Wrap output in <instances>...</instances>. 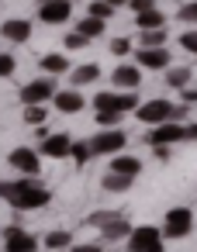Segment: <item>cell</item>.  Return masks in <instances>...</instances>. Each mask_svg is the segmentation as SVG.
Listing matches in <instances>:
<instances>
[{"label": "cell", "mask_w": 197, "mask_h": 252, "mask_svg": "<svg viewBox=\"0 0 197 252\" xmlns=\"http://www.w3.org/2000/svg\"><path fill=\"white\" fill-rule=\"evenodd\" d=\"M49 200H52V193H49V187L38 176H18V180H11L7 204L14 211H42Z\"/></svg>", "instance_id": "cell-1"}, {"label": "cell", "mask_w": 197, "mask_h": 252, "mask_svg": "<svg viewBox=\"0 0 197 252\" xmlns=\"http://www.w3.org/2000/svg\"><path fill=\"white\" fill-rule=\"evenodd\" d=\"M183 114H187V104H180V107H176V104H173V100H166V97H156V100H145V104H138V107H135V118H138L142 125H149V128H152V125H159V121H169V118H173V121H180Z\"/></svg>", "instance_id": "cell-2"}, {"label": "cell", "mask_w": 197, "mask_h": 252, "mask_svg": "<svg viewBox=\"0 0 197 252\" xmlns=\"http://www.w3.org/2000/svg\"><path fill=\"white\" fill-rule=\"evenodd\" d=\"M125 242H128V252H163V249H166V238H163V231H159L156 224H138V228H131Z\"/></svg>", "instance_id": "cell-3"}, {"label": "cell", "mask_w": 197, "mask_h": 252, "mask_svg": "<svg viewBox=\"0 0 197 252\" xmlns=\"http://www.w3.org/2000/svg\"><path fill=\"white\" fill-rule=\"evenodd\" d=\"M163 238H187L190 231H194V211L190 207H169L166 211V218H163Z\"/></svg>", "instance_id": "cell-4"}, {"label": "cell", "mask_w": 197, "mask_h": 252, "mask_svg": "<svg viewBox=\"0 0 197 252\" xmlns=\"http://www.w3.org/2000/svg\"><path fill=\"white\" fill-rule=\"evenodd\" d=\"M11 169L21 173V176H42V152L32 149V145H18L11 156H7Z\"/></svg>", "instance_id": "cell-5"}, {"label": "cell", "mask_w": 197, "mask_h": 252, "mask_svg": "<svg viewBox=\"0 0 197 252\" xmlns=\"http://www.w3.org/2000/svg\"><path fill=\"white\" fill-rule=\"evenodd\" d=\"M56 90H59V87H56V76H38V80L25 83V87L18 90V97H21V104H49Z\"/></svg>", "instance_id": "cell-6"}, {"label": "cell", "mask_w": 197, "mask_h": 252, "mask_svg": "<svg viewBox=\"0 0 197 252\" xmlns=\"http://www.w3.org/2000/svg\"><path fill=\"white\" fill-rule=\"evenodd\" d=\"M173 59H169V49L166 45H138V52H135V66H142V73L145 69H152V73H159V69H166Z\"/></svg>", "instance_id": "cell-7"}, {"label": "cell", "mask_w": 197, "mask_h": 252, "mask_svg": "<svg viewBox=\"0 0 197 252\" xmlns=\"http://www.w3.org/2000/svg\"><path fill=\"white\" fill-rule=\"evenodd\" d=\"M125 131L121 128H100L94 138H90V149H94V156H114V152H121L125 149Z\"/></svg>", "instance_id": "cell-8"}, {"label": "cell", "mask_w": 197, "mask_h": 252, "mask_svg": "<svg viewBox=\"0 0 197 252\" xmlns=\"http://www.w3.org/2000/svg\"><path fill=\"white\" fill-rule=\"evenodd\" d=\"M145 142H149V145H180V142H183V125L173 121V118H169V121H159V125L149 128Z\"/></svg>", "instance_id": "cell-9"}, {"label": "cell", "mask_w": 197, "mask_h": 252, "mask_svg": "<svg viewBox=\"0 0 197 252\" xmlns=\"http://www.w3.org/2000/svg\"><path fill=\"white\" fill-rule=\"evenodd\" d=\"M4 252H38V238L21 224H11L4 228Z\"/></svg>", "instance_id": "cell-10"}, {"label": "cell", "mask_w": 197, "mask_h": 252, "mask_svg": "<svg viewBox=\"0 0 197 252\" xmlns=\"http://www.w3.org/2000/svg\"><path fill=\"white\" fill-rule=\"evenodd\" d=\"M69 18H73L69 0H45V4H38V21L42 25H66Z\"/></svg>", "instance_id": "cell-11"}, {"label": "cell", "mask_w": 197, "mask_h": 252, "mask_svg": "<svg viewBox=\"0 0 197 252\" xmlns=\"http://www.w3.org/2000/svg\"><path fill=\"white\" fill-rule=\"evenodd\" d=\"M69 145H73V138L66 135V131H49V135H42V145H38V152L45 156V159H69Z\"/></svg>", "instance_id": "cell-12"}, {"label": "cell", "mask_w": 197, "mask_h": 252, "mask_svg": "<svg viewBox=\"0 0 197 252\" xmlns=\"http://www.w3.org/2000/svg\"><path fill=\"white\" fill-rule=\"evenodd\" d=\"M49 104H56V111H59V114H80L87 100H83L80 87H69V90H56Z\"/></svg>", "instance_id": "cell-13"}, {"label": "cell", "mask_w": 197, "mask_h": 252, "mask_svg": "<svg viewBox=\"0 0 197 252\" xmlns=\"http://www.w3.org/2000/svg\"><path fill=\"white\" fill-rule=\"evenodd\" d=\"M0 38H7V42H14V45H25V42L32 38V21H25V18L4 21V25H0Z\"/></svg>", "instance_id": "cell-14"}, {"label": "cell", "mask_w": 197, "mask_h": 252, "mask_svg": "<svg viewBox=\"0 0 197 252\" xmlns=\"http://www.w3.org/2000/svg\"><path fill=\"white\" fill-rule=\"evenodd\" d=\"M111 83L118 90H138L142 87V66H118L111 73Z\"/></svg>", "instance_id": "cell-15"}, {"label": "cell", "mask_w": 197, "mask_h": 252, "mask_svg": "<svg viewBox=\"0 0 197 252\" xmlns=\"http://www.w3.org/2000/svg\"><path fill=\"white\" fill-rule=\"evenodd\" d=\"M111 173H121V176H142V159L138 156H128V152H114L111 156Z\"/></svg>", "instance_id": "cell-16"}, {"label": "cell", "mask_w": 197, "mask_h": 252, "mask_svg": "<svg viewBox=\"0 0 197 252\" xmlns=\"http://www.w3.org/2000/svg\"><path fill=\"white\" fill-rule=\"evenodd\" d=\"M128 231H131V224L125 218H111L107 224H100V242L104 245H118V242L128 238Z\"/></svg>", "instance_id": "cell-17"}, {"label": "cell", "mask_w": 197, "mask_h": 252, "mask_svg": "<svg viewBox=\"0 0 197 252\" xmlns=\"http://www.w3.org/2000/svg\"><path fill=\"white\" fill-rule=\"evenodd\" d=\"M38 69H42L45 76H63V73H69V59H66L63 52H49V56L38 59Z\"/></svg>", "instance_id": "cell-18"}, {"label": "cell", "mask_w": 197, "mask_h": 252, "mask_svg": "<svg viewBox=\"0 0 197 252\" xmlns=\"http://www.w3.org/2000/svg\"><path fill=\"white\" fill-rule=\"evenodd\" d=\"M69 80H73V87H90V83H97L100 80V66L97 63H87V66H76V69H69Z\"/></svg>", "instance_id": "cell-19"}, {"label": "cell", "mask_w": 197, "mask_h": 252, "mask_svg": "<svg viewBox=\"0 0 197 252\" xmlns=\"http://www.w3.org/2000/svg\"><path fill=\"white\" fill-rule=\"evenodd\" d=\"M190 76H194L190 66H173V63L166 66V87H169V90H183V87L190 83Z\"/></svg>", "instance_id": "cell-20"}, {"label": "cell", "mask_w": 197, "mask_h": 252, "mask_svg": "<svg viewBox=\"0 0 197 252\" xmlns=\"http://www.w3.org/2000/svg\"><path fill=\"white\" fill-rule=\"evenodd\" d=\"M131 183H135L131 176H121V173H111V169L100 176V187H104L107 193H125V190H131Z\"/></svg>", "instance_id": "cell-21"}, {"label": "cell", "mask_w": 197, "mask_h": 252, "mask_svg": "<svg viewBox=\"0 0 197 252\" xmlns=\"http://www.w3.org/2000/svg\"><path fill=\"white\" fill-rule=\"evenodd\" d=\"M135 25H138V32L142 28H166V14L156 11V7H149V11H138L135 14Z\"/></svg>", "instance_id": "cell-22"}, {"label": "cell", "mask_w": 197, "mask_h": 252, "mask_svg": "<svg viewBox=\"0 0 197 252\" xmlns=\"http://www.w3.org/2000/svg\"><path fill=\"white\" fill-rule=\"evenodd\" d=\"M104 28H107V21H100V18H94V14H87V18L76 25V32H80L83 38H90V42H94V38H100V35H104Z\"/></svg>", "instance_id": "cell-23"}, {"label": "cell", "mask_w": 197, "mask_h": 252, "mask_svg": "<svg viewBox=\"0 0 197 252\" xmlns=\"http://www.w3.org/2000/svg\"><path fill=\"white\" fill-rule=\"evenodd\" d=\"M42 245H45L49 252H59V249H69V245H73V231H63V228H56V231H49V235L42 238Z\"/></svg>", "instance_id": "cell-24"}, {"label": "cell", "mask_w": 197, "mask_h": 252, "mask_svg": "<svg viewBox=\"0 0 197 252\" xmlns=\"http://www.w3.org/2000/svg\"><path fill=\"white\" fill-rule=\"evenodd\" d=\"M69 159H73L76 166H87V162L94 159V149H90V138H76V142L69 145Z\"/></svg>", "instance_id": "cell-25"}, {"label": "cell", "mask_w": 197, "mask_h": 252, "mask_svg": "<svg viewBox=\"0 0 197 252\" xmlns=\"http://www.w3.org/2000/svg\"><path fill=\"white\" fill-rule=\"evenodd\" d=\"M166 28H142L138 32V45H166Z\"/></svg>", "instance_id": "cell-26"}, {"label": "cell", "mask_w": 197, "mask_h": 252, "mask_svg": "<svg viewBox=\"0 0 197 252\" xmlns=\"http://www.w3.org/2000/svg\"><path fill=\"white\" fill-rule=\"evenodd\" d=\"M45 118H49L45 104H25V121H28V125L42 128V125H45Z\"/></svg>", "instance_id": "cell-27"}, {"label": "cell", "mask_w": 197, "mask_h": 252, "mask_svg": "<svg viewBox=\"0 0 197 252\" xmlns=\"http://www.w3.org/2000/svg\"><path fill=\"white\" fill-rule=\"evenodd\" d=\"M135 107H138V94H135V90H121V94H118V111H121V114H131Z\"/></svg>", "instance_id": "cell-28"}, {"label": "cell", "mask_w": 197, "mask_h": 252, "mask_svg": "<svg viewBox=\"0 0 197 252\" xmlns=\"http://www.w3.org/2000/svg\"><path fill=\"white\" fill-rule=\"evenodd\" d=\"M94 111H118V94H97L94 97Z\"/></svg>", "instance_id": "cell-29"}, {"label": "cell", "mask_w": 197, "mask_h": 252, "mask_svg": "<svg viewBox=\"0 0 197 252\" xmlns=\"http://www.w3.org/2000/svg\"><path fill=\"white\" fill-rule=\"evenodd\" d=\"M87 14H94V18H100V21H107V18L114 14V7L107 4V0H90V7H87Z\"/></svg>", "instance_id": "cell-30"}, {"label": "cell", "mask_w": 197, "mask_h": 252, "mask_svg": "<svg viewBox=\"0 0 197 252\" xmlns=\"http://www.w3.org/2000/svg\"><path fill=\"white\" fill-rule=\"evenodd\" d=\"M176 18H180L183 25H190V28H197V0H190V4H183V7L176 11Z\"/></svg>", "instance_id": "cell-31"}, {"label": "cell", "mask_w": 197, "mask_h": 252, "mask_svg": "<svg viewBox=\"0 0 197 252\" xmlns=\"http://www.w3.org/2000/svg\"><path fill=\"white\" fill-rule=\"evenodd\" d=\"M121 118H125L121 111H97V118H94V121H97L100 128H118V121H121Z\"/></svg>", "instance_id": "cell-32"}, {"label": "cell", "mask_w": 197, "mask_h": 252, "mask_svg": "<svg viewBox=\"0 0 197 252\" xmlns=\"http://www.w3.org/2000/svg\"><path fill=\"white\" fill-rule=\"evenodd\" d=\"M14 69H18V59H14L11 52H0V80L14 76Z\"/></svg>", "instance_id": "cell-33"}, {"label": "cell", "mask_w": 197, "mask_h": 252, "mask_svg": "<svg viewBox=\"0 0 197 252\" xmlns=\"http://www.w3.org/2000/svg\"><path fill=\"white\" fill-rule=\"evenodd\" d=\"M180 49L190 52V56H197V28H187V32L180 35Z\"/></svg>", "instance_id": "cell-34"}, {"label": "cell", "mask_w": 197, "mask_h": 252, "mask_svg": "<svg viewBox=\"0 0 197 252\" xmlns=\"http://www.w3.org/2000/svg\"><path fill=\"white\" fill-rule=\"evenodd\" d=\"M128 52H131V38H111V56L125 59Z\"/></svg>", "instance_id": "cell-35"}, {"label": "cell", "mask_w": 197, "mask_h": 252, "mask_svg": "<svg viewBox=\"0 0 197 252\" xmlns=\"http://www.w3.org/2000/svg\"><path fill=\"white\" fill-rule=\"evenodd\" d=\"M69 252H104V242H73Z\"/></svg>", "instance_id": "cell-36"}, {"label": "cell", "mask_w": 197, "mask_h": 252, "mask_svg": "<svg viewBox=\"0 0 197 252\" xmlns=\"http://www.w3.org/2000/svg\"><path fill=\"white\" fill-rule=\"evenodd\" d=\"M83 45H90V38H83L80 32H73V35H66V49H69V52H76V49H83Z\"/></svg>", "instance_id": "cell-37"}, {"label": "cell", "mask_w": 197, "mask_h": 252, "mask_svg": "<svg viewBox=\"0 0 197 252\" xmlns=\"http://www.w3.org/2000/svg\"><path fill=\"white\" fill-rule=\"evenodd\" d=\"M111 218H118V214H114V211H97V214H90V218H87V221H90V224H94V228H100V224H107V221H111Z\"/></svg>", "instance_id": "cell-38"}, {"label": "cell", "mask_w": 197, "mask_h": 252, "mask_svg": "<svg viewBox=\"0 0 197 252\" xmlns=\"http://www.w3.org/2000/svg\"><path fill=\"white\" fill-rule=\"evenodd\" d=\"M125 7H131V11L138 14V11H149V7H156V0H128Z\"/></svg>", "instance_id": "cell-39"}, {"label": "cell", "mask_w": 197, "mask_h": 252, "mask_svg": "<svg viewBox=\"0 0 197 252\" xmlns=\"http://www.w3.org/2000/svg\"><path fill=\"white\" fill-rule=\"evenodd\" d=\"M180 97H183V104H187V107H190V104H197V87H190V83H187V87L180 90Z\"/></svg>", "instance_id": "cell-40"}, {"label": "cell", "mask_w": 197, "mask_h": 252, "mask_svg": "<svg viewBox=\"0 0 197 252\" xmlns=\"http://www.w3.org/2000/svg\"><path fill=\"white\" fill-rule=\"evenodd\" d=\"M183 142H197V125H183Z\"/></svg>", "instance_id": "cell-41"}, {"label": "cell", "mask_w": 197, "mask_h": 252, "mask_svg": "<svg viewBox=\"0 0 197 252\" xmlns=\"http://www.w3.org/2000/svg\"><path fill=\"white\" fill-rule=\"evenodd\" d=\"M152 149H156V159H159V162L169 159V145H152Z\"/></svg>", "instance_id": "cell-42"}, {"label": "cell", "mask_w": 197, "mask_h": 252, "mask_svg": "<svg viewBox=\"0 0 197 252\" xmlns=\"http://www.w3.org/2000/svg\"><path fill=\"white\" fill-rule=\"evenodd\" d=\"M107 4H111V7L118 11V7H125V4H128V0H107Z\"/></svg>", "instance_id": "cell-43"}, {"label": "cell", "mask_w": 197, "mask_h": 252, "mask_svg": "<svg viewBox=\"0 0 197 252\" xmlns=\"http://www.w3.org/2000/svg\"><path fill=\"white\" fill-rule=\"evenodd\" d=\"M38 4H45V0H38Z\"/></svg>", "instance_id": "cell-44"}]
</instances>
